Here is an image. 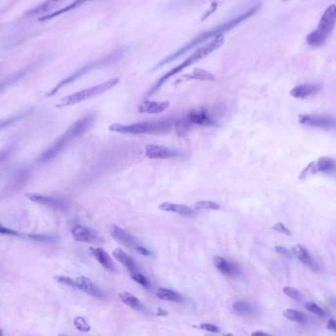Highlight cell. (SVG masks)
<instances>
[{
    "mask_svg": "<svg viewBox=\"0 0 336 336\" xmlns=\"http://www.w3.org/2000/svg\"><path fill=\"white\" fill-rule=\"evenodd\" d=\"M71 236L76 242L101 245L105 242L104 237L96 230L84 225H75L71 229Z\"/></svg>",
    "mask_w": 336,
    "mask_h": 336,
    "instance_id": "ba28073f",
    "label": "cell"
},
{
    "mask_svg": "<svg viewBox=\"0 0 336 336\" xmlns=\"http://www.w3.org/2000/svg\"><path fill=\"white\" fill-rule=\"evenodd\" d=\"M190 123L189 121L185 118L181 120H178L175 122V131L178 137H184L190 130Z\"/></svg>",
    "mask_w": 336,
    "mask_h": 336,
    "instance_id": "83f0119b",
    "label": "cell"
},
{
    "mask_svg": "<svg viewBox=\"0 0 336 336\" xmlns=\"http://www.w3.org/2000/svg\"><path fill=\"white\" fill-rule=\"evenodd\" d=\"M275 251L280 254V255H283L284 257H290V253L289 251H288L286 248L282 247V246H276L275 247Z\"/></svg>",
    "mask_w": 336,
    "mask_h": 336,
    "instance_id": "74e56055",
    "label": "cell"
},
{
    "mask_svg": "<svg viewBox=\"0 0 336 336\" xmlns=\"http://www.w3.org/2000/svg\"><path fill=\"white\" fill-rule=\"evenodd\" d=\"M320 90L318 84H302L294 87L290 90V94L295 99H307L311 95H315Z\"/></svg>",
    "mask_w": 336,
    "mask_h": 336,
    "instance_id": "9a60e30c",
    "label": "cell"
},
{
    "mask_svg": "<svg viewBox=\"0 0 336 336\" xmlns=\"http://www.w3.org/2000/svg\"><path fill=\"white\" fill-rule=\"evenodd\" d=\"M60 1H62V0H46V1H45L44 3H42L40 6L37 7L36 9H34L31 13H33V14H38V13L44 12V11H46L47 9H50L51 6L57 4V3L60 2Z\"/></svg>",
    "mask_w": 336,
    "mask_h": 336,
    "instance_id": "836d02e7",
    "label": "cell"
},
{
    "mask_svg": "<svg viewBox=\"0 0 336 336\" xmlns=\"http://www.w3.org/2000/svg\"><path fill=\"white\" fill-rule=\"evenodd\" d=\"M186 119L189 121L190 124H198V125H203V126L214 124L213 119L211 118L210 114L205 108H198V109L190 111L187 114Z\"/></svg>",
    "mask_w": 336,
    "mask_h": 336,
    "instance_id": "2e32d148",
    "label": "cell"
},
{
    "mask_svg": "<svg viewBox=\"0 0 336 336\" xmlns=\"http://www.w3.org/2000/svg\"><path fill=\"white\" fill-rule=\"evenodd\" d=\"M26 198L33 203L44 206L50 209L59 210V211H65L66 209H68V204L66 201L56 199L50 196H44L38 193H30L26 195Z\"/></svg>",
    "mask_w": 336,
    "mask_h": 336,
    "instance_id": "30bf717a",
    "label": "cell"
},
{
    "mask_svg": "<svg viewBox=\"0 0 336 336\" xmlns=\"http://www.w3.org/2000/svg\"><path fill=\"white\" fill-rule=\"evenodd\" d=\"M213 264L215 267L223 274L226 276H235L238 273V268L237 265L228 260H226L223 257L216 256L213 258Z\"/></svg>",
    "mask_w": 336,
    "mask_h": 336,
    "instance_id": "ac0fdd59",
    "label": "cell"
},
{
    "mask_svg": "<svg viewBox=\"0 0 336 336\" xmlns=\"http://www.w3.org/2000/svg\"><path fill=\"white\" fill-rule=\"evenodd\" d=\"M299 122L306 126L319 128L323 130L336 129V119L330 116H325V115H316V114L300 115Z\"/></svg>",
    "mask_w": 336,
    "mask_h": 336,
    "instance_id": "9c48e42d",
    "label": "cell"
},
{
    "mask_svg": "<svg viewBox=\"0 0 336 336\" xmlns=\"http://www.w3.org/2000/svg\"><path fill=\"white\" fill-rule=\"evenodd\" d=\"M272 229L275 230V231H277V232L283 233V234H285V235H289V236L292 235L291 231H290L289 229H288V228L285 226V224L282 223V222H277V223H275V224L272 226Z\"/></svg>",
    "mask_w": 336,
    "mask_h": 336,
    "instance_id": "8d00e7d4",
    "label": "cell"
},
{
    "mask_svg": "<svg viewBox=\"0 0 336 336\" xmlns=\"http://www.w3.org/2000/svg\"><path fill=\"white\" fill-rule=\"evenodd\" d=\"M225 41V36L224 35H219L216 37L212 38L211 40L207 41L205 44H203L202 46L198 47V49L194 53H191L183 62H181L180 64H178V66H176L174 69H172L171 71H169L167 74H165L159 81L158 83L153 87L152 90L149 91L148 94H153L154 92H156L169 79H171L172 77H174L177 74H179L181 71H183L184 69L193 66L194 64L198 63V61L202 60L203 58H205L206 56H208L209 54H211L212 53H214L215 51H217L218 49L223 45Z\"/></svg>",
    "mask_w": 336,
    "mask_h": 336,
    "instance_id": "3957f363",
    "label": "cell"
},
{
    "mask_svg": "<svg viewBox=\"0 0 336 336\" xmlns=\"http://www.w3.org/2000/svg\"><path fill=\"white\" fill-rule=\"evenodd\" d=\"M251 336H271L270 334L264 332V331H260V330H257V331H254L251 333Z\"/></svg>",
    "mask_w": 336,
    "mask_h": 336,
    "instance_id": "60d3db41",
    "label": "cell"
},
{
    "mask_svg": "<svg viewBox=\"0 0 336 336\" xmlns=\"http://www.w3.org/2000/svg\"><path fill=\"white\" fill-rule=\"evenodd\" d=\"M259 8V5H256V6H253L252 8H250L248 11H246L245 13L243 14H239L236 17H234L233 19L223 23V24H220L219 26L211 29V30H208L202 34H200L199 35H198L197 37H195L193 40H191L190 42H188L187 44H185L184 46H182L180 50H178V52H176L175 53L169 55L167 58H165L164 60H162L159 64H157V66L154 68V70L158 69V68H161L163 67L164 65L166 64H169L171 62H173L174 60L178 59V57H180L181 55H183L184 53H186L187 52L191 51L193 49H195V47L204 43L205 41H209L211 40L212 38L216 37L217 35H224L225 33H228L230 32L231 30H233L234 28H236L237 26H238L241 23H243L244 21H246L247 19L251 18L253 15H255L257 10Z\"/></svg>",
    "mask_w": 336,
    "mask_h": 336,
    "instance_id": "6da1fadb",
    "label": "cell"
},
{
    "mask_svg": "<svg viewBox=\"0 0 336 336\" xmlns=\"http://www.w3.org/2000/svg\"><path fill=\"white\" fill-rule=\"evenodd\" d=\"M159 209L161 211L167 212H173L177 213L182 216H191L196 213L195 208H191L189 206L183 205V204H173V203H163L159 206Z\"/></svg>",
    "mask_w": 336,
    "mask_h": 336,
    "instance_id": "e0dca14e",
    "label": "cell"
},
{
    "mask_svg": "<svg viewBox=\"0 0 336 336\" xmlns=\"http://www.w3.org/2000/svg\"><path fill=\"white\" fill-rule=\"evenodd\" d=\"M175 125L172 119H161L154 121L137 122L132 124H119L114 123L109 126V130L115 133L124 135H140V134H155L169 131Z\"/></svg>",
    "mask_w": 336,
    "mask_h": 336,
    "instance_id": "277c9868",
    "label": "cell"
},
{
    "mask_svg": "<svg viewBox=\"0 0 336 336\" xmlns=\"http://www.w3.org/2000/svg\"><path fill=\"white\" fill-rule=\"evenodd\" d=\"M224 336H233V335L232 334H225Z\"/></svg>",
    "mask_w": 336,
    "mask_h": 336,
    "instance_id": "7bdbcfd3",
    "label": "cell"
},
{
    "mask_svg": "<svg viewBox=\"0 0 336 336\" xmlns=\"http://www.w3.org/2000/svg\"><path fill=\"white\" fill-rule=\"evenodd\" d=\"M305 308L307 311H309L310 313H313L318 317H324L325 316V313L324 311L315 302H312V301H308L305 303Z\"/></svg>",
    "mask_w": 336,
    "mask_h": 336,
    "instance_id": "1f68e13d",
    "label": "cell"
},
{
    "mask_svg": "<svg viewBox=\"0 0 336 336\" xmlns=\"http://www.w3.org/2000/svg\"><path fill=\"white\" fill-rule=\"evenodd\" d=\"M157 296L161 300L169 301V302L178 303V302H181V300H182L181 296L178 293H177L171 289H168V288H159L158 291H157Z\"/></svg>",
    "mask_w": 336,
    "mask_h": 336,
    "instance_id": "cb8c5ba5",
    "label": "cell"
},
{
    "mask_svg": "<svg viewBox=\"0 0 336 336\" xmlns=\"http://www.w3.org/2000/svg\"><path fill=\"white\" fill-rule=\"evenodd\" d=\"M145 156L151 159H168L180 157L181 152L168 147L149 143L145 146Z\"/></svg>",
    "mask_w": 336,
    "mask_h": 336,
    "instance_id": "8fae6325",
    "label": "cell"
},
{
    "mask_svg": "<svg viewBox=\"0 0 336 336\" xmlns=\"http://www.w3.org/2000/svg\"><path fill=\"white\" fill-rule=\"evenodd\" d=\"M113 256L114 258L119 262L130 273H133V272H136L138 271V267H137V265L136 263L134 262V260L129 256L127 255L123 250L119 249V248H117L113 251Z\"/></svg>",
    "mask_w": 336,
    "mask_h": 336,
    "instance_id": "d6986e66",
    "label": "cell"
},
{
    "mask_svg": "<svg viewBox=\"0 0 336 336\" xmlns=\"http://www.w3.org/2000/svg\"><path fill=\"white\" fill-rule=\"evenodd\" d=\"M313 172H333L336 170V161L330 158H320L313 166Z\"/></svg>",
    "mask_w": 336,
    "mask_h": 336,
    "instance_id": "44dd1931",
    "label": "cell"
},
{
    "mask_svg": "<svg viewBox=\"0 0 336 336\" xmlns=\"http://www.w3.org/2000/svg\"><path fill=\"white\" fill-rule=\"evenodd\" d=\"M336 25V5H329L323 12L315 31L307 36V43L313 47L322 46L330 36Z\"/></svg>",
    "mask_w": 336,
    "mask_h": 336,
    "instance_id": "5b68a950",
    "label": "cell"
},
{
    "mask_svg": "<svg viewBox=\"0 0 336 336\" xmlns=\"http://www.w3.org/2000/svg\"><path fill=\"white\" fill-rule=\"evenodd\" d=\"M119 300L126 306H128L129 308L135 309V310H139L142 308V304L141 302L138 300V298H136L134 295L128 293V292H121L119 294Z\"/></svg>",
    "mask_w": 336,
    "mask_h": 336,
    "instance_id": "d4e9b609",
    "label": "cell"
},
{
    "mask_svg": "<svg viewBox=\"0 0 336 336\" xmlns=\"http://www.w3.org/2000/svg\"><path fill=\"white\" fill-rule=\"evenodd\" d=\"M59 336H68V335H66V334H63V333H59Z\"/></svg>",
    "mask_w": 336,
    "mask_h": 336,
    "instance_id": "b9f144b4",
    "label": "cell"
},
{
    "mask_svg": "<svg viewBox=\"0 0 336 336\" xmlns=\"http://www.w3.org/2000/svg\"><path fill=\"white\" fill-rule=\"evenodd\" d=\"M1 233L2 234H7V235H12V236H19V233L17 231H14V230H11L9 228H6L3 225L1 226Z\"/></svg>",
    "mask_w": 336,
    "mask_h": 336,
    "instance_id": "ab89813d",
    "label": "cell"
},
{
    "mask_svg": "<svg viewBox=\"0 0 336 336\" xmlns=\"http://www.w3.org/2000/svg\"><path fill=\"white\" fill-rule=\"evenodd\" d=\"M91 255L97 260V262L107 270L116 271V265L111 258V256L102 248L99 247H91L89 248Z\"/></svg>",
    "mask_w": 336,
    "mask_h": 336,
    "instance_id": "5bb4252c",
    "label": "cell"
},
{
    "mask_svg": "<svg viewBox=\"0 0 336 336\" xmlns=\"http://www.w3.org/2000/svg\"><path fill=\"white\" fill-rule=\"evenodd\" d=\"M75 283H76V288L79 290H81L84 293H87L93 297L97 298H103L104 293L100 289V288L96 285L90 278L86 276H79L75 278Z\"/></svg>",
    "mask_w": 336,
    "mask_h": 336,
    "instance_id": "7c38bea8",
    "label": "cell"
},
{
    "mask_svg": "<svg viewBox=\"0 0 336 336\" xmlns=\"http://www.w3.org/2000/svg\"><path fill=\"white\" fill-rule=\"evenodd\" d=\"M283 316L293 321L296 322H305L307 319V317L300 311L297 310H293V309H287L283 312Z\"/></svg>",
    "mask_w": 336,
    "mask_h": 336,
    "instance_id": "484cf974",
    "label": "cell"
},
{
    "mask_svg": "<svg viewBox=\"0 0 336 336\" xmlns=\"http://www.w3.org/2000/svg\"><path fill=\"white\" fill-rule=\"evenodd\" d=\"M55 279L60 283V284H64L66 286L72 287V288H76V283H75V278H71L69 276L66 275H58L55 277Z\"/></svg>",
    "mask_w": 336,
    "mask_h": 336,
    "instance_id": "e575fe53",
    "label": "cell"
},
{
    "mask_svg": "<svg viewBox=\"0 0 336 336\" xmlns=\"http://www.w3.org/2000/svg\"><path fill=\"white\" fill-rule=\"evenodd\" d=\"M88 1H90V0H75V1H73L72 3H70L69 5L63 7V8H60V9H59V10H57V11H55V12L49 14V15H44L43 17L40 18L39 21L44 22V21H47V20L54 19V18H56L58 16H60L62 14L66 13V12H69V11H71V10L77 8V7H80L82 4H84V3L88 2Z\"/></svg>",
    "mask_w": 336,
    "mask_h": 336,
    "instance_id": "7402d4cb",
    "label": "cell"
},
{
    "mask_svg": "<svg viewBox=\"0 0 336 336\" xmlns=\"http://www.w3.org/2000/svg\"><path fill=\"white\" fill-rule=\"evenodd\" d=\"M96 117L94 114H89L81 119L77 120L75 123H73L64 134H62L56 141H54L52 145L47 148L40 157L39 158V161H47L53 159L55 157L59 155L62 150H64L68 143L75 139L81 137L83 134H85L95 123Z\"/></svg>",
    "mask_w": 336,
    "mask_h": 336,
    "instance_id": "7a4b0ae2",
    "label": "cell"
},
{
    "mask_svg": "<svg viewBox=\"0 0 336 336\" xmlns=\"http://www.w3.org/2000/svg\"><path fill=\"white\" fill-rule=\"evenodd\" d=\"M283 292L285 295H287L288 297H290L292 300L300 302L302 300V294L301 292L296 289L294 287H290V286H286L283 288Z\"/></svg>",
    "mask_w": 336,
    "mask_h": 336,
    "instance_id": "4dcf8cb0",
    "label": "cell"
},
{
    "mask_svg": "<svg viewBox=\"0 0 336 336\" xmlns=\"http://www.w3.org/2000/svg\"><path fill=\"white\" fill-rule=\"evenodd\" d=\"M326 327H327V329H329L330 331L336 332V320L333 319V318H329L328 321H327Z\"/></svg>",
    "mask_w": 336,
    "mask_h": 336,
    "instance_id": "f35d334b",
    "label": "cell"
},
{
    "mask_svg": "<svg viewBox=\"0 0 336 336\" xmlns=\"http://www.w3.org/2000/svg\"><path fill=\"white\" fill-rule=\"evenodd\" d=\"M220 205L212 201H199L195 204L196 211H219Z\"/></svg>",
    "mask_w": 336,
    "mask_h": 336,
    "instance_id": "f1b7e54d",
    "label": "cell"
},
{
    "mask_svg": "<svg viewBox=\"0 0 336 336\" xmlns=\"http://www.w3.org/2000/svg\"><path fill=\"white\" fill-rule=\"evenodd\" d=\"M233 309L236 313H237L239 315H243V316H250L254 313V308L250 304H248L244 301H237V302L234 303Z\"/></svg>",
    "mask_w": 336,
    "mask_h": 336,
    "instance_id": "4316f807",
    "label": "cell"
},
{
    "mask_svg": "<svg viewBox=\"0 0 336 336\" xmlns=\"http://www.w3.org/2000/svg\"><path fill=\"white\" fill-rule=\"evenodd\" d=\"M110 233L112 237L116 240V241L119 242L120 244L124 245L125 247L139 253L142 256L150 257L152 256V253L143 245H141L136 238H134L130 233H128L123 228L118 226V225H112L110 229Z\"/></svg>",
    "mask_w": 336,
    "mask_h": 336,
    "instance_id": "52a82bcc",
    "label": "cell"
},
{
    "mask_svg": "<svg viewBox=\"0 0 336 336\" xmlns=\"http://www.w3.org/2000/svg\"><path fill=\"white\" fill-rule=\"evenodd\" d=\"M170 107L169 102H154V101H144L137 106V111L139 113L147 114H158L162 113Z\"/></svg>",
    "mask_w": 336,
    "mask_h": 336,
    "instance_id": "4fadbf2b",
    "label": "cell"
},
{
    "mask_svg": "<svg viewBox=\"0 0 336 336\" xmlns=\"http://www.w3.org/2000/svg\"><path fill=\"white\" fill-rule=\"evenodd\" d=\"M188 80H199V81H214L215 77L213 74L202 70V69H195L190 74H186L181 76L179 79L176 81V84L181 83L183 81H188Z\"/></svg>",
    "mask_w": 336,
    "mask_h": 336,
    "instance_id": "ffe728a7",
    "label": "cell"
},
{
    "mask_svg": "<svg viewBox=\"0 0 336 336\" xmlns=\"http://www.w3.org/2000/svg\"><path fill=\"white\" fill-rule=\"evenodd\" d=\"M130 276L132 278V280H134L136 283H138L139 285L143 286V287H149L150 285V282L149 280L144 276L142 273H140L139 271H136V272H133V273H130Z\"/></svg>",
    "mask_w": 336,
    "mask_h": 336,
    "instance_id": "d6a6232c",
    "label": "cell"
},
{
    "mask_svg": "<svg viewBox=\"0 0 336 336\" xmlns=\"http://www.w3.org/2000/svg\"><path fill=\"white\" fill-rule=\"evenodd\" d=\"M119 83V78H114L107 82H104L102 84L96 85L93 87H90L88 88H84L82 90L73 92L71 94L66 95L63 99L60 100V102L56 106L58 108H63L67 106H72L77 104H80L82 102H85L87 100L93 99L98 97V95L105 93L112 88H114Z\"/></svg>",
    "mask_w": 336,
    "mask_h": 336,
    "instance_id": "8992f818",
    "label": "cell"
},
{
    "mask_svg": "<svg viewBox=\"0 0 336 336\" xmlns=\"http://www.w3.org/2000/svg\"><path fill=\"white\" fill-rule=\"evenodd\" d=\"M196 327L201 329V330H205V331H209L212 333H219L220 332V328L217 325H214L212 323H200L198 325H197Z\"/></svg>",
    "mask_w": 336,
    "mask_h": 336,
    "instance_id": "d590c367",
    "label": "cell"
},
{
    "mask_svg": "<svg viewBox=\"0 0 336 336\" xmlns=\"http://www.w3.org/2000/svg\"><path fill=\"white\" fill-rule=\"evenodd\" d=\"M292 251H293V254L298 258V260L300 262L309 265L310 267L315 266L313 259H312L309 251L304 246H302L301 244H297L292 248Z\"/></svg>",
    "mask_w": 336,
    "mask_h": 336,
    "instance_id": "603a6c76",
    "label": "cell"
},
{
    "mask_svg": "<svg viewBox=\"0 0 336 336\" xmlns=\"http://www.w3.org/2000/svg\"><path fill=\"white\" fill-rule=\"evenodd\" d=\"M73 324L75 328L81 332H89L91 330V326L84 317H81V316L76 317L73 319Z\"/></svg>",
    "mask_w": 336,
    "mask_h": 336,
    "instance_id": "f546056e",
    "label": "cell"
}]
</instances>
